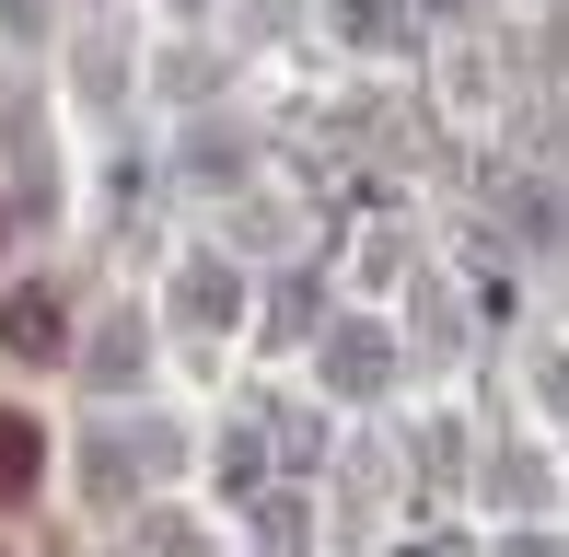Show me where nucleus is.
Returning a JSON list of instances; mask_svg holds the SVG:
<instances>
[{
	"mask_svg": "<svg viewBox=\"0 0 569 557\" xmlns=\"http://www.w3.org/2000/svg\"><path fill=\"white\" fill-rule=\"evenodd\" d=\"M0 337H12L23 361H47V348H59V291H12L0 302Z\"/></svg>",
	"mask_w": 569,
	"mask_h": 557,
	"instance_id": "obj_1",
	"label": "nucleus"
},
{
	"mask_svg": "<svg viewBox=\"0 0 569 557\" xmlns=\"http://www.w3.org/2000/svg\"><path fill=\"white\" fill-rule=\"evenodd\" d=\"M36 418H12V407H0V499H23V488H36Z\"/></svg>",
	"mask_w": 569,
	"mask_h": 557,
	"instance_id": "obj_2",
	"label": "nucleus"
}]
</instances>
